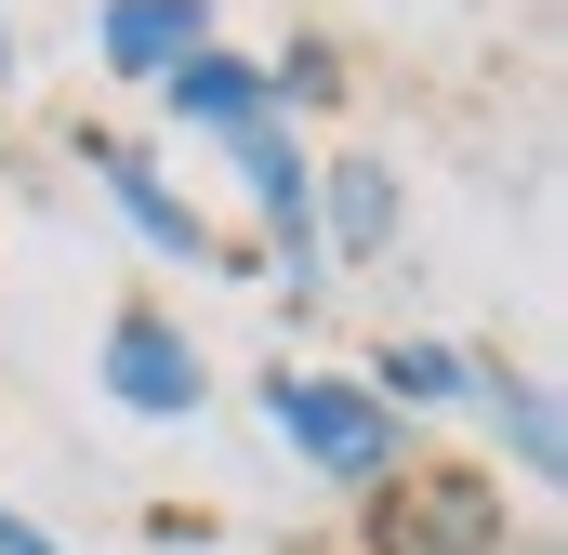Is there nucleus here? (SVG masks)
Segmentation results:
<instances>
[{
  "label": "nucleus",
  "mask_w": 568,
  "mask_h": 555,
  "mask_svg": "<svg viewBox=\"0 0 568 555\" xmlns=\"http://www.w3.org/2000/svg\"><path fill=\"white\" fill-rule=\"evenodd\" d=\"M265 423H278L317 476H344V490H384V476L410 463V450H397V411H384L371 384H331V371H265Z\"/></svg>",
  "instance_id": "1"
},
{
  "label": "nucleus",
  "mask_w": 568,
  "mask_h": 555,
  "mask_svg": "<svg viewBox=\"0 0 568 555\" xmlns=\"http://www.w3.org/2000/svg\"><path fill=\"white\" fill-rule=\"evenodd\" d=\"M93 371H106V397L145 411V423H185V411H199V357H185L159 317H106V357H93Z\"/></svg>",
  "instance_id": "2"
},
{
  "label": "nucleus",
  "mask_w": 568,
  "mask_h": 555,
  "mask_svg": "<svg viewBox=\"0 0 568 555\" xmlns=\"http://www.w3.org/2000/svg\"><path fill=\"white\" fill-rule=\"evenodd\" d=\"M225 159H239V185H252V212L278 225L291 278H304V252H317V172H304V145H291L278 120H252V133H225Z\"/></svg>",
  "instance_id": "3"
},
{
  "label": "nucleus",
  "mask_w": 568,
  "mask_h": 555,
  "mask_svg": "<svg viewBox=\"0 0 568 555\" xmlns=\"http://www.w3.org/2000/svg\"><path fill=\"white\" fill-rule=\"evenodd\" d=\"M93 53H106L120 80H172L185 53H212V13H199V0H106V13H93Z\"/></svg>",
  "instance_id": "4"
},
{
  "label": "nucleus",
  "mask_w": 568,
  "mask_h": 555,
  "mask_svg": "<svg viewBox=\"0 0 568 555\" xmlns=\"http://www.w3.org/2000/svg\"><path fill=\"white\" fill-rule=\"evenodd\" d=\"M80 159L106 172V199L133 212V225L159 239V252H172V265H212V225H199V212H185V199L159 185V159H145V145H120V133H80Z\"/></svg>",
  "instance_id": "5"
},
{
  "label": "nucleus",
  "mask_w": 568,
  "mask_h": 555,
  "mask_svg": "<svg viewBox=\"0 0 568 555\" xmlns=\"http://www.w3.org/2000/svg\"><path fill=\"white\" fill-rule=\"evenodd\" d=\"M503 555V503L476 490V476H436V490H397V516H384V555Z\"/></svg>",
  "instance_id": "6"
},
{
  "label": "nucleus",
  "mask_w": 568,
  "mask_h": 555,
  "mask_svg": "<svg viewBox=\"0 0 568 555\" xmlns=\"http://www.w3.org/2000/svg\"><path fill=\"white\" fill-rule=\"evenodd\" d=\"M159 93H172V120H199L212 145H225V133H252V120H278V107H265V67H239V53H185Z\"/></svg>",
  "instance_id": "7"
},
{
  "label": "nucleus",
  "mask_w": 568,
  "mask_h": 555,
  "mask_svg": "<svg viewBox=\"0 0 568 555\" xmlns=\"http://www.w3.org/2000/svg\"><path fill=\"white\" fill-rule=\"evenodd\" d=\"M476 411L503 423V450H516V476H542V490H556V476H568V436H556V397H542L529 371H476Z\"/></svg>",
  "instance_id": "8"
},
{
  "label": "nucleus",
  "mask_w": 568,
  "mask_h": 555,
  "mask_svg": "<svg viewBox=\"0 0 568 555\" xmlns=\"http://www.w3.org/2000/svg\"><path fill=\"white\" fill-rule=\"evenodd\" d=\"M317 212H331V252H344V265H371V252L397 239V172H384V159H331Z\"/></svg>",
  "instance_id": "9"
},
{
  "label": "nucleus",
  "mask_w": 568,
  "mask_h": 555,
  "mask_svg": "<svg viewBox=\"0 0 568 555\" xmlns=\"http://www.w3.org/2000/svg\"><path fill=\"white\" fill-rule=\"evenodd\" d=\"M463 411L476 397V371H463V344H384V411Z\"/></svg>",
  "instance_id": "10"
},
{
  "label": "nucleus",
  "mask_w": 568,
  "mask_h": 555,
  "mask_svg": "<svg viewBox=\"0 0 568 555\" xmlns=\"http://www.w3.org/2000/svg\"><path fill=\"white\" fill-rule=\"evenodd\" d=\"M0 555H67V543H53L40 516H13V503H0Z\"/></svg>",
  "instance_id": "11"
},
{
  "label": "nucleus",
  "mask_w": 568,
  "mask_h": 555,
  "mask_svg": "<svg viewBox=\"0 0 568 555\" xmlns=\"http://www.w3.org/2000/svg\"><path fill=\"white\" fill-rule=\"evenodd\" d=\"M0 80H13V40H0Z\"/></svg>",
  "instance_id": "12"
}]
</instances>
